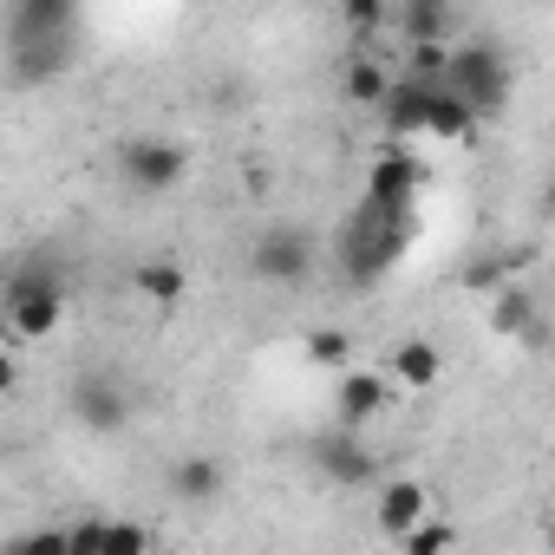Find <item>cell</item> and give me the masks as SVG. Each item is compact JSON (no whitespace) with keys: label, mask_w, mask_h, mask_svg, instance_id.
Masks as SVG:
<instances>
[{"label":"cell","mask_w":555,"mask_h":555,"mask_svg":"<svg viewBox=\"0 0 555 555\" xmlns=\"http://www.w3.org/2000/svg\"><path fill=\"white\" fill-rule=\"evenodd\" d=\"M79 60V8L73 0H21L8 8V73L14 86H53Z\"/></svg>","instance_id":"obj_1"},{"label":"cell","mask_w":555,"mask_h":555,"mask_svg":"<svg viewBox=\"0 0 555 555\" xmlns=\"http://www.w3.org/2000/svg\"><path fill=\"white\" fill-rule=\"evenodd\" d=\"M340 274L353 288H373V282H386V274L405 261V248H412V216H386V209H373V203H360V209H347V222H340Z\"/></svg>","instance_id":"obj_2"},{"label":"cell","mask_w":555,"mask_h":555,"mask_svg":"<svg viewBox=\"0 0 555 555\" xmlns=\"http://www.w3.org/2000/svg\"><path fill=\"white\" fill-rule=\"evenodd\" d=\"M438 92H451L477 125L503 118L509 112V60H503V47H490V40H451Z\"/></svg>","instance_id":"obj_3"},{"label":"cell","mask_w":555,"mask_h":555,"mask_svg":"<svg viewBox=\"0 0 555 555\" xmlns=\"http://www.w3.org/2000/svg\"><path fill=\"white\" fill-rule=\"evenodd\" d=\"M60 314H66V282H60L53 255H27L8 282V327L21 340H47L60 327Z\"/></svg>","instance_id":"obj_4"},{"label":"cell","mask_w":555,"mask_h":555,"mask_svg":"<svg viewBox=\"0 0 555 555\" xmlns=\"http://www.w3.org/2000/svg\"><path fill=\"white\" fill-rule=\"evenodd\" d=\"M314 261H321V242H314L308 222H268L248 242V274L268 282V288H301L314 274Z\"/></svg>","instance_id":"obj_5"},{"label":"cell","mask_w":555,"mask_h":555,"mask_svg":"<svg viewBox=\"0 0 555 555\" xmlns=\"http://www.w3.org/2000/svg\"><path fill=\"white\" fill-rule=\"evenodd\" d=\"M183 170H190V144H177V138H131V144H118V177L138 196L177 190Z\"/></svg>","instance_id":"obj_6"},{"label":"cell","mask_w":555,"mask_h":555,"mask_svg":"<svg viewBox=\"0 0 555 555\" xmlns=\"http://www.w3.org/2000/svg\"><path fill=\"white\" fill-rule=\"evenodd\" d=\"M66 405H73V418H79L86 431H99V438L131 425V386H125L118 373H105V366H86V373L73 379Z\"/></svg>","instance_id":"obj_7"},{"label":"cell","mask_w":555,"mask_h":555,"mask_svg":"<svg viewBox=\"0 0 555 555\" xmlns=\"http://www.w3.org/2000/svg\"><path fill=\"white\" fill-rule=\"evenodd\" d=\"M418 183H425L418 157H405L399 144H386V151L366 164V196H360V203H373V209H386V216H412Z\"/></svg>","instance_id":"obj_8"},{"label":"cell","mask_w":555,"mask_h":555,"mask_svg":"<svg viewBox=\"0 0 555 555\" xmlns=\"http://www.w3.org/2000/svg\"><path fill=\"white\" fill-rule=\"evenodd\" d=\"M308 457H314V470H321L327 483H340V490H360V483H373V477H379V457L360 444V431H340V425H334V431H321Z\"/></svg>","instance_id":"obj_9"},{"label":"cell","mask_w":555,"mask_h":555,"mask_svg":"<svg viewBox=\"0 0 555 555\" xmlns=\"http://www.w3.org/2000/svg\"><path fill=\"white\" fill-rule=\"evenodd\" d=\"M386 27L399 34V47H451L457 40V8L451 0H399V8H386Z\"/></svg>","instance_id":"obj_10"},{"label":"cell","mask_w":555,"mask_h":555,"mask_svg":"<svg viewBox=\"0 0 555 555\" xmlns=\"http://www.w3.org/2000/svg\"><path fill=\"white\" fill-rule=\"evenodd\" d=\"M392 405V379L386 373H366V366H353L347 379H340V392H334V412H340V431H360L366 418H379Z\"/></svg>","instance_id":"obj_11"},{"label":"cell","mask_w":555,"mask_h":555,"mask_svg":"<svg viewBox=\"0 0 555 555\" xmlns=\"http://www.w3.org/2000/svg\"><path fill=\"white\" fill-rule=\"evenodd\" d=\"M431 92H438V86H425V79H405V73H399V79L386 86V99H379V118H386V131H392L399 144L425 131V112H431Z\"/></svg>","instance_id":"obj_12"},{"label":"cell","mask_w":555,"mask_h":555,"mask_svg":"<svg viewBox=\"0 0 555 555\" xmlns=\"http://www.w3.org/2000/svg\"><path fill=\"white\" fill-rule=\"evenodd\" d=\"M131 288H138L151 308H164V314H170V308L190 295V268H183L177 255H144V261L131 268Z\"/></svg>","instance_id":"obj_13"},{"label":"cell","mask_w":555,"mask_h":555,"mask_svg":"<svg viewBox=\"0 0 555 555\" xmlns=\"http://www.w3.org/2000/svg\"><path fill=\"white\" fill-rule=\"evenodd\" d=\"M164 483H170V496H177V503L203 509V503H216V496H222V464H216V457H177Z\"/></svg>","instance_id":"obj_14"},{"label":"cell","mask_w":555,"mask_h":555,"mask_svg":"<svg viewBox=\"0 0 555 555\" xmlns=\"http://www.w3.org/2000/svg\"><path fill=\"white\" fill-rule=\"evenodd\" d=\"M425 522V483L418 477H392L386 490H379V529L399 542L405 529H418Z\"/></svg>","instance_id":"obj_15"},{"label":"cell","mask_w":555,"mask_h":555,"mask_svg":"<svg viewBox=\"0 0 555 555\" xmlns=\"http://www.w3.org/2000/svg\"><path fill=\"white\" fill-rule=\"evenodd\" d=\"M386 373H392L399 386H438V373H444V353H438L431 340H399V347L386 353Z\"/></svg>","instance_id":"obj_16"},{"label":"cell","mask_w":555,"mask_h":555,"mask_svg":"<svg viewBox=\"0 0 555 555\" xmlns=\"http://www.w3.org/2000/svg\"><path fill=\"white\" fill-rule=\"evenodd\" d=\"M535 321H542V308H535V295H529V288H516V282H509V288H496V301H490V327H496L503 340H522Z\"/></svg>","instance_id":"obj_17"},{"label":"cell","mask_w":555,"mask_h":555,"mask_svg":"<svg viewBox=\"0 0 555 555\" xmlns=\"http://www.w3.org/2000/svg\"><path fill=\"white\" fill-rule=\"evenodd\" d=\"M386 86H392V73H386L373 53H353V60H347V73H340V92H347L353 105H373V112H379Z\"/></svg>","instance_id":"obj_18"},{"label":"cell","mask_w":555,"mask_h":555,"mask_svg":"<svg viewBox=\"0 0 555 555\" xmlns=\"http://www.w3.org/2000/svg\"><path fill=\"white\" fill-rule=\"evenodd\" d=\"M425 131L431 138H451V144H464L470 131H477V118L451 99V92H431V112H425Z\"/></svg>","instance_id":"obj_19"},{"label":"cell","mask_w":555,"mask_h":555,"mask_svg":"<svg viewBox=\"0 0 555 555\" xmlns=\"http://www.w3.org/2000/svg\"><path fill=\"white\" fill-rule=\"evenodd\" d=\"M399 548H405V555H451V548H457V522L425 516L418 529H405V535H399Z\"/></svg>","instance_id":"obj_20"},{"label":"cell","mask_w":555,"mask_h":555,"mask_svg":"<svg viewBox=\"0 0 555 555\" xmlns=\"http://www.w3.org/2000/svg\"><path fill=\"white\" fill-rule=\"evenodd\" d=\"M99 555H151V529L131 522V516H105V542Z\"/></svg>","instance_id":"obj_21"},{"label":"cell","mask_w":555,"mask_h":555,"mask_svg":"<svg viewBox=\"0 0 555 555\" xmlns=\"http://www.w3.org/2000/svg\"><path fill=\"white\" fill-rule=\"evenodd\" d=\"M0 555H66V529H21L0 542Z\"/></svg>","instance_id":"obj_22"},{"label":"cell","mask_w":555,"mask_h":555,"mask_svg":"<svg viewBox=\"0 0 555 555\" xmlns=\"http://www.w3.org/2000/svg\"><path fill=\"white\" fill-rule=\"evenodd\" d=\"M308 360H314V366H347V360H353V340H347L340 327H321V334L308 340Z\"/></svg>","instance_id":"obj_23"},{"label":"cell","mask_w":555,"mask_h":555,"mask_svg":"<svg viewBox=\"0 0 555 555\" xmlns=\"http://www.w3.org/2000/svg\"><path fill=\"white\" fill-rule=\"evenodd\" d=\"M99 542H105V516H86L66 529V555H99Z\"/></svg>","instance_id":"obj_24"},{"label":"cell","mask_w":555,"mask_h":555,"mask_svg":"<svg viewBox=\"0 0 555 555\" xmlns=\"http://www.w3.org/2000/svg\"><path fill=\"white\" fill-rule=\"evenodd\" d=\"M347 27L373 34V27H386V8H379V0H353V8H347Z\"/></svg>","instance_id":"obj_25"},{"label":"cell","mask_w":555,"mask_h":555,"mask_svg":"<svg viewBox=\"0 0 555 555\" xmlns=\"http://www.w3.org/2000/svg\"><path fill=\"white\" fill-rule=\"evenodd\" d=\"M14 379H21V366H14V353L0 347V392H14Z\"/></svg>","instance_id":"obj_26"}]
</instances>
